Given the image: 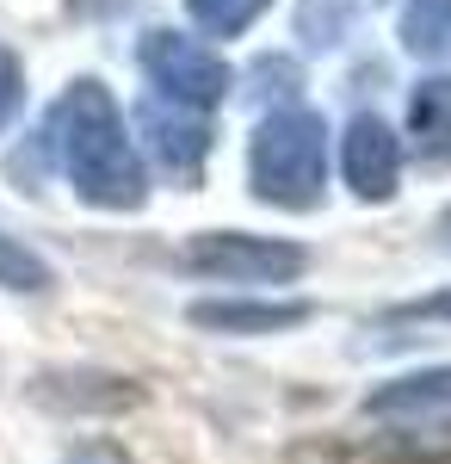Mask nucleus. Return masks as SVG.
I'll return each instance as SVG.
<instances>
[{
  "label": "nucleus",
  "instance_id": "obj_3",
  "mask_svg": "<svg viewBox=\"0 0 451 464\" xmlns=\"http://www.w3.org/2000/svg\"><path fill=\"white\" fill-rule=\"evenodd\" d=\"M179 266L198 273V279H216V285H291L303 266H310V248L297 242H278V236H242V229H205L179 248Z\"/></svg>",
  "mask_w": 451,
  "mask_h": 464
},
{
  "label": "nucleus",
  "instance_id": "obj_17",
  "mask_svg": "<svg viewBox=\"0 0 451 464\" xmlns=\"http://www.w3.org/2000/svg\"><path fill=\"white\" fill-rule=\"evenodd\" d=\"M62 464H130V459H124V446H111V440H93V446L69 452Z\"/></svg>",
  "mask_w": 451,
  "mask_h": 464
},
{
  "label": "nucleus",
  "instance_id": "obj_20",
  "mask_svg": "<svg viewBox=\"0 0 451 464\" xmlns=\"http://www.w3.org/2000/svg\"><path fill=\"white\" fill-rule=\"evenodd\" d=\"M297 464H310V459H297Z\"/></svg>",
  "mask_w": 451,
  "mask_h": 464
},
{
  "label": "nucleus",
  "instance_id": "obj_12",
  "mask_svg": "<svg viewBox=\"0 0 451 464\" xmlns=\"http://www.w3.org/2000/svg\"><path fill=\"white\" fill-rule=\"evenodd\" d=\"M273 0H186V13L205 25V37H242Z\"/></svg>",
  "mask_w": 451,
  "mask_h": 464
},
{
  "label": "nucleus",
  "instance_id": "obj_15",
  "mask_svg": "<svg viewBox=\"0 0 451 464\" xmlns=\"http://www.w3.org/2000/svg\"><path fill=\"white\" fill-rule=\"evenodd\" d=\"M396 322H451V291H427V297H408L389 310Z\"/></svg>",
  "mask_w": 451,
  "mask_h": 464
},
{
  "label": "nucleus",
  "instance_id": "obj_1",
  "mask_svg": "<svg viewBox=\"0 0 451 464\" xmlns=\"http://www.w3.org/2000/svg\"><path fill=\"white\" fill-rule=\"evenodd\" d=\"M43 137H50L56 161H62V179L87 205L137 211L149 198V168H142L137 143H130V130H124V118H118V106H111V93L100 81H74L50 106Z\"/></svg>",
  "mask_w": 451,
  "mask_h": 464
},
{
  "label": "nucleus",
  "instance_id": "obj_9",
  "mask_svg": "<svg viewBox=\"0 0 451 464\" xmlns=\"http://www.w3.org/2000/svg\"><path fill=\"white\" fill-rule=\"evenodd\" d=\"M408 143L427 161H451V81H420L408 100Z\"/></svg>",
  "mask_w": 451,
  "mask_h": 464
},
{
  "label": "nucleus",
  "instance_id": "obj_5",
  "mask_svg": "<svg viewBox=\"0 0 451 464\" xmlns=\"http://www.w3.org/2000/svg\"><path fill=\"white\" fill-rule=\"evenodd\" d=\"M341 168H347L352 198L365 205H383L396 192V174H402V137L383 124V118H352L347 137H341Z\"/></svg>",
  "mask_w": 451,
  "mask_h": 464
},
{
  "label": "nucleus",
  "instance_id": "obj_2",
  "mask_svg": "<svg viewBox=\"0 0 451 464\" xmlns=\"http://www.w3.org/2000/svg\"><path fill=\"white\" fill-rule=\"evenodd\" d=\"M328 179V124L303 106H278L247 143V186L278 211H315Z\"/></svg>",
  "mask_w": 451,
  "mask_h": 464
},
{
  "label": "nucleus",
  "instance_id": "obj_18",
  "mask_svg": "<svg viewBox=\"0 0 451 464\" xmlns=\"http://www.w3.org/2000/svg\"><path fill=\"white\" fill-rule=\"evenodd\" d=\"M69 6H74V13H87V19H118L130 0H69Z\"/></svg>",
  "mask_w": 451,
  "mask_h": 464
},
{
  "label": "nucleus",
  "instance_id": "obj_16",
  "mask_svg": "<svg viewBox=\"0 0 451 464\" xmlns=\"http://www.w3.org/2000/svg\"><path fill=\"white\" fill-rule=\"evenodd\" d=\"M19 111V63H13V50H0V124Z\"/></svg>",
  "mask_w": 451,
  "mask_h": 464
},
{
  "label": "nucleus",
  "instance_id": "obj_7",
  "mask_svg": "<svg viewBox=\"0 0 451 464\" xmlns=\"http://www.w3.org/2000/svg\"><path fill=\"white\" fill-rule=\"evenodd\" d=\"M186 322L205 334H278V328L310 322V304H297V297H198Z\"/></svg>",
  "mask_w": 451,
  "mask_h": 464
},
{
  "label": "nucleus",
  "instance_id": "obj_4",
  "mask_svg": "<svg viewBox=\"0 0 451 464\" xmlns=\"http://www.w3.org/2000/svg\"><path fill=\"white\" fill-rule=\"evenodd\" d=\"M142 69H149V93L155 100H174V106H192V111L216 106L223 87H229L223 56L186 32H149L142 37Z\"/></svg>",
  "mask_w": 451,
  "mask_h": 464
},
{
  "label": "nucleus",
  "instance_id": "obj_13",
  "mask_svg": "<svg viewBox=\"0 0 451 464\" xmlns=\"http://www.w3.org/2000/svg\"><path fill=\"white\" fill-rule=\"evenodd\" d=\"M43 285H50V260L13 236H0V291H43Z\"/></svg>",
  "mask_w": 451,
  "mask_h": 464
},
{
  "label": "nucleus",
  "instance_id": "obj_10",
  "mask_svg": "<svg viewBox=\"0 0 451 464\" xmlns=\"http://www.w3.org/2000/svg\"><path fill=\"white\" fill-rule=\"evenodd\" d=\"M402 50L446 56L451 50V0H408L402 6Z\"/></svg>",
  "mask_w": 451,
  "mask_h": 464
},
{
  "label": "nucleus",
  "instance_id": "obj_6",
  "mask_svg": "<svg viewBox=\"0 0 451 464\" xmlns=\"http://www.w3.org/2000/svg\"><path fill=\"white\" fill-rule=\"evenodd\" d=\"M142 143H149V155L168 168V174H192L198 161L210 155V118L192 106H174V100H142Z\"/></svg>",
  "mask_w": 451,
  "mask_h": 464
},
{
  "label": "nucleus",
  "instance_id": "obj_14",
  "mask_svg": "<svg viewBox=\"0 0 451 464\" xmlns=\"http://www.w3.org/2000/svg\"><path fill=\"white\" fill-rule=\"evenodd\" d=\"M347 25H352V0H303V13H297V32L310 44H341Z\"/></svg>",
  "mask_w": 451,
  "mask_h": 464
},
{
  "label": "nucleus",
  "instance_id": "obj_19",
  "mask_svg": "<svg viewBox=\"0 0 451 464\" xmlns=\"http://www.w3.org/2000/svg\"><path fill=\"white\" fill-rule=\"evenodd\" d=\"M439 229H446V242H451V211H446V223H439Z\"/></svg>",
  "mask_w": 451,
  "mask_h": 464
},
{
  "label": "nucleus",
  "instance_id": "obj_11",
  "mask_svg": "<svg viewBox=\"0 0 451 464\" xmlns=\"http://www.w3.org/2000/svg\"><path fill=\"white\" fill-rule=\"evenodd\" d=\"M389 464H420V459H451V421H427V428H389L378 446Z\"/></svg>",
  "mask_w": 451,
  "mask_h": 464
},
{
  "label": "nucleus",
  "instance_id": "obj_8",
  "mask_svg": "<svg viewBox=\"0 0 451 464\" xmlns=\"http://www.w3.org/2000/svg\"><path fill=\"white\" fill-rule=\"evenodd\" d=\"M365 415L371 421H415V415H451V365H427V372H408V378H389L365 396Z\"/></svg>",
  "mask_w": 451,
  "mask_h": 464
}]
</instances>
